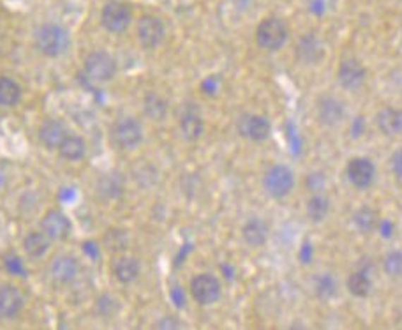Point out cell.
<instances>
[{
	"label": "cell",
	"instance_id": "cell-30",
	"mask_svg": "<svg viewBox=\"0 0 402 330\" xmlns=\"http://www.w3.org/2000/svg\"><path fill=\"white\" fill-rule=\"evenodd\" d=\"M381 267H383L384 276H388L390 279H401L402 277V251L394 249V251H388L386 255L381 259Z\"/></svg>",
	"mask_w": 402,
	"mask_h": 330
},
{
	"label": "cell",
	"instance_id": "cell-24",
	"mask_svg": "<svg viewBox=\"0 0 402 330\" xmlns=\"http://www.w3.org/2000/svg\"><path fill=\"white\" fill-rule=\"evenodd\" d=\"M346 288H348L349 295H353L355 298H367L372 293V279L365 270H355L346 279Z\"/></svg>",
	"mask_w": 402,
	"mask_h": 330
},
{
	"label": "cell",
	"instance_id": "cell-22",
	"mask_svg": "<svg viewBox=\"0 0 402 330\" xmlns=\"http://www.w3.org/2000/svg\"><path fill=\"white\" fill-rule=\"evenodd\" d=\"M351 221H353V224H355L356 230L363 235L374 233L376 230H379V224H381L377 210L370 209V207H367V205L356 209L355 212H353Z\"/></svg>",
	"mask_w": 402,
	"mask_h": 330
},
{
	"label": "cell",
	"instance_id": "cell-11",
	"mask_svg": "<svg viewBox=\"0 0 402 330\" xmlns=\"http://www.w3.org/2000/svg\"><path fill=\"white\" fill-rule=\"evenodd\" d=\"M365 80L367 69L358 59L349 57L341 61V64L337 68V82L342 89L355 92V90H360L365 85Z\"/></svg>",
	"mask_w": 402,
	"mask_h": 330
},
{
	"label": "cell",
	"instance_id": "cell-26",
	"mask_svg": "<svg viewBox=\"0 0 402 330\" xmlns=\"http://www.w3.org/2000/svg\"><path fill=\"white\" fill-rule=\"evenodd\" d=\"M143 111L150 121L161 122L168 115V101L155 92H148L143 97Z\"/></svg>",
	"mask_w": 402,
	"mask_h": 330
},
{
	"label": "cell",
	"instance_id": "cell-36",
	"mask_svg": "<svg viewBox=\"0 0 402 330\" xmlns=\"http://www.w3.org/2000/svg\"><path fill=\"white\" fill-rule=\"evenodd\" d=\"M157 329H180V322L178 318H173V316H166V318H161V322H157Z\"/></svg>",
	"mask_w": 402,
	"mask_h": 330
},
{
	"label": "cell",
	"instance_id": "cell-8",
	"mask_svg": "<svg viewBox=\"0 0 402 330\" xmlns=\"http://www.w3.org/2000/svg\"><path fill=\"white\" fill-rule=\"evenodd\" d=\"M111 140L118 149H136L143 142V126L134 117H122L111 126Z\"/></svg>",
	"mask_w": 402,
	"mask_h": 330
},
{
	"label": "cell",
	"instance_id": "cell-3",
	"mask_svg": "<svg viewBox=\"0 0 402 330\" xmlns=\"http://www.w3.org/2000/svg\"><path fill=\"white\" fill-rule=\"evenodd\" d=\"M256 44L264 51H279L284 48L288 43L289 30L284 20L277 18V16H267L261 20L260 25L256 27Z\"/></svg>",
	"mask_w": 402,
	"mask_h": 330
},
{
	"label": "cell",
	"instance_id": "cell-31",
	"mask_svg": "<svg viewBox=\"0 0 402 330\" xmlns=\"http://www.w3.org/2000/svg\"><path fill=\"white\" fill-rule=\"evenodd\" d=\"M122 181H120L116 175H106L99 181L97 184V192L102 196V198H116V196L122 195Z\"/></svg>",
	"mask_w": 402,
	"mask_h": 330
},
{
	"label": "cell",
	"instance_id": "cell-17",
	"mask_svg": "<svg viewBox=\"0 0 402 330\" xmlns=\"http://www.w3.org/2000/svg\"><path fill=\"white\" fill-rule=\"evenodd\" d=\"M78 272H80L78 259L71 255H59L49 265V276L59 284L73 283L78 277Z\"/></svg>",
	"mask_w": 402,
	"mask_h": 330
},
{
	"label": "cell",
	"instance_id": "cell-6",
	"mask_svg": "<svg viewBox=\"0 0 402 330\" xmlns=\"http://www.w3.org/2000/svg\"><path fill=\"white\" fill-rule=\"evenodd\" d=\"M83 71L90 82L108 83L116 75V62L106 51H92L85 59Z\"/></svg>",
	"mask_w": 402,
	"mask_h": 330
},
{
	"label": "cell",
	"instance_id": "cell-9",
	"mask_svg": "<svg viewBox=\"0 0 402 330\" xmlns=\"http://www.w3.org/2000/svg\"><path fill=\"white\" fill-rule=\"evenodd\" d=\"M136 36L145 50H155L166 39V25L159 16L143 15L138 20Z\"/></svg>",
	"mask_w": 402,
	"mask_h": 330
},
{
	"label": "cell",
	"instance_id": "cell-10",
	"mask_svg": "<svg viewBox=\"0 0 402 330\" xmlns=\"http://www.w3.org/2000/svg\"><path fill=\"white\" fill-rule=\"evenodd\" d=\"M346 178L358 191L369 189L376 181V164L369 157H353L346 164Z\"/></svg>",
	"mask_w": 402,
	"mask_h": 330
},
{
	"label": "cell",
	"instance_id": "cell-35",
	"mask_svg": "<svg viewBox=\"0 0 402 330\" xmlns=\"http://www.w3.org/2000/svg\"><path fill=\"white\" fill-rule=\"evenodd\" d=\"M390 168L394 177L397 178V182H401L402 184V147H398V149L391 154Z\"/></svg>",
	"mask_w": 402,
	"mask_h": 330
},
{
	"label": "cell",
	"instance_id": "cell-34",
	"mask_svg": "<svg viewBox=\"0 0 402 330\" xmlns=\"http://www.w3.org/2000/svg\"><path fill=\"white\" fill-rule=\"evenodd\" d=\"M324 185H327V177L321 171H312L307 177V188H309L310 192H323Z\"/></svg>",
	"mask_w": 402,
	"mask_h": 330
},
{
	"label": "cell",
	"instance_id": "cell-13",
	"mask_svg": "<svg viewBox=\"0 0 402 330\" xmlns=\"http://www.w3.org/2000/svg\"><path fill=\"white\" fill-rule=\"evenodd\" d=\"M295 55L296 59H298L300 64L305 66L319 64L324 57V47L323 43H321L319 36L314 32L303 34L295 47Z\"/></svg>",
	"mask_w": 402,
	"mask_h": 330
},
{
	"label": "cell",
	"instance_id": "cell-15",
	"mask_svg": "<svg viewBox=\"0 0 402 330\" xmlns=\"http://www.w3.org/2000/svg\"><path fill=\"white\" fill-rule=\"evenodd\" d=\"M270 224L263 217H250L242 224V230H240L243 244L252 249L263 248L270 238Z\"/></svg>",
	"mask_w": 402,
	"mask_h": 330
},
{
	"label": "cell",
	"instance_id": "cell-27",
	"mask_svg": "<svg viewBox=\"0 0 402 330\" xmlns=\"http://www.w3.org/2000/svg\"><path fill=\"white\" fill-rule=\"evenodd\" d=\"M312 286H314V293H316V297L321 298V300H331V298L337 297L339 284L335 276H331V274L323 272L314 276Z\"/></svg>",
	"mask_w": 402,
	"mask_h": 330
},
{
	"label": "cell",
	"instance_id": "cell-33",
	"mask_svg": "<svg viewBox=\"0 0 402 330\" xmlns=\"http://www.w3.org/2000/svg\"><path fill=\"white\" fill-rule=\"evenodd\" d=\"M95 305H97L99 314L104 316V318H111V316H115L120 309L118 300H116L115 297H111V295H101V297L97 298V304Z\"/></svg>",
	"mask_w": 402,
	"mask_h": 330
},
{
	"label": "cell",
	"instance_id": "cell-21",
	"mask_svg": "<svg viewBox=\"0 0 402 330\" xmlns=\"http://www.w3.org/2000/svg\"><path fill=\"white\" fill-rule=\"evenodd\" d=\"M180 133L187 142H197L205 133V121L197 111H185L178 122Z\"/></svg>",
	"mask_w": 402,
	"mask_h": 330
},
{
	"label": "cell",
	"instance_id": "cell-23",
	"mask_svg": "<svg viewBox=\"0 0 402 330\" xmlns=\"http://www.w3.org/2000/svg\"><path fill=\"white\" fill-rule=\"evenodd\" d=\"M330 200L323 192H312L305 203V214L312 223H323L330 214Z\"/></svg>",
	"mask_w": 402,
	"mask_h": 330
},
{
	"label": "cell",
	"instance_id": "cell-7",
	"mask_svg": "<svg viewBox=\"0 0 402 330\" xmlns=\"http://www.w3.org/2000/svg\"><path fill=\"white\" fill-rule=\"evenodd\" d=\"M133 22V11L126 2L109 0L101 11V25L111 34H122L129 29Z\"/></svg>",
	"mask_w": 402,
	"mask_h": 330
},
{
	"label": "cell",
	"instance_id": "cell-28",
	"mask_svg": "<svg viewBox=\"0 0 402 330\" xmlns=\"http://www.w3.org/2000/svg\"><path fill=\"white\" fill-rule=\"evenodd\" d=\"M51 240L42 231H32L23 238V249L32 258H42L48 252Z\"/></svg>",
	"mask_w": 402,
	"mask_h": 330
},
{
	"label": "cell",
	"instance_id": "cell-1",
	"mask_svg": "<svg viewBox=\"0 0 402 330\" xmlns=\"http://www.w3.org/2000/svg\"><path fill=\"white\" fill-rule=\"evenodd\" d=\"M34 43L44 57L55 59L66 54L69 48V34L59 23H44L35 30Z\"/></svg>",
	"mask_w": 402,
	"mask_h": 330
},
{
	"label": "cell",
	"instance_id": "cell-12",
	"mask_svg": "<svg viewBox=\"0 0 402 330\" xmlns=\"http://www.w3.org/2000/svg\"><path fill=\"white\" fill-rule=\"evenodd\" d=\"M317 122L324 128H339L346 118V106L339 97L321 96L316 103Z\"/></svg>",
	"mask_w": 402,
	"mask_h": 330
},
{
	"label": "cell",
	"instance_id": "cell-4",
	"mask_svg": "<svg viewBox=\"0 0 402 330\" xmlns=\"http://www.w3.org/2000/svg\"><path fill=\"white\" fill-rule=\"evenodd\" d=\"M236 133L250 143H264L272 135V122L264 115L245 111L236 118Z\"/></svg>",
	"mask_w": 402,
	"mask_h": 330
},
{
	"label": "cell",
	"instance_id": "cell-2",
	"mask_svg": "<svg viewBox=\"0 0 402 330\" xmlns=\"http://www.w3.org/2000/svg\"><path fill=\"white\" fill-rule=\"evenodd\" d=\"M263 189L272 200H284L295 189V171L288 166V164H272L270 168H267V171L263 173Z\"/></svg>",
	"mask_w": 402,
	"mask_h": 330
},
{
	"label": "cell",
	"instance_id": "cell-18",
	"mask_svg": "<svg viewBox=\"0 0 402 330\" xmlns=\"http://www.w3.org/2000/svg\"><path fill=\"white\" fill-rule=\"evenodd\" d=\"M376 128L383 136L394 138L402 135V110L395 106H384L376 114Z\"/></svg>",
	"mask_w": 402,
	"mask_h": 330
},
{
	"label": "cell",
	"instance_id": "cell-32",
	"mask_svg": "<svg viewBox=\"0 0 402 330\" xmlns=\"http://www.w3.org/2000/svg\"><path fill=\"white\" fill-rule=\"evenodd\" d=\"M104 244L109 251H123L127 248V244H129V235L123 230H109L104 235Z\"/></svg>",
	"mask_w": 402,
	"mask_h": 330
},
{
	"label": "cell",
	"instance_id": "cell-19",
	"mask_svg": "<svg viewBox=\"0 0 402 330\" xmlns=\"http://www.w3.org/2000/svg\"><path fill=\"white\" fill-rule=\"evenodd\" d=\"M141 272V263L140 259L134 258V256L122 255L118 258H115V262L111 263V274L118 283L122 284H130L140 277Z\"/></svg>",
	"mask_w": 402,
	"mask_h": 330
},
{
	"label": "cell",
	"instance_id": "cell-20",
	"mask_svg": "<svg viewBox=\"0 0 402 330\" xmlns=\"http://www.w3.org/2000/svg\"><path fill=\"white\" fill-rule=\"evenodd\" d=\"M66 136H67L66 126H63L60 121H56V118L46 121L44 124L39 128V140H41L42 145L48 147V149H59V145L63 142Z\"/></svg>",
	"mask_w": 402,
	"mask_h": 330
},
{
	"label": "cell",
	"instance_id": "cell-29",
	"mask_svg": "<svg viewBox=\"0 0 402 330\" xmlns=\"http://www.w3.org/2000/svg\"><path fill=\"white\" fill-rule=\"evenodd\" d=\"M21 87L9 76H0V106L9 108L20 103Z\"/></svg>",
	"mask_w": 402,
	"mask_h": 330
},
{
	"label": "cell",
	"instance_id": "cell-16",
	"mask_svg": "<svg viewBox=\"0 0 402 330\" xmlns=\"http://www.w3.org/2000/svg\"><path fill=\"white\" fill-rule=\"evenodd\" d=\"M25 305L23 293L13 284H0V318H16Z\"/></svg>",
	"mask_w": 402,
	"mask_h": 330
},
{
	"label": "cell",
	"instance_id": "cell-5",
	"mask_svg": "<svg viewBox=\"0 0 402 330\" xmlns=\"http://www.w3.org/2000/svg\"><path fill=\"white\" fill-rule=\"evenodd\" d=\"M190 297L200 305H212L221 300L222 284L214 274H197L189 283Z\"/></svg>",
	"mask_w": 402,
	"mask_h": 330
},
{
	"label": "cell",
	"instance_id": "cell-14",
	"mask_svg": "<svg viewBox=\"0 0 402 330\" xmlns=\"http://www.w3.org/2000/svg\"><path fill=\"white\" fill-rule=\"evenodd\" d=\"M71 230H73V226H71L69 217L60 210H49L41 219V231L51 242L66 240L71 235Z\"/></svg>",
	"mask_w": 402,
	"mask_h": 330
},
{
	"label": "cell",
	"instance_id": "cell-25",
	"mask_svg": "<svg viewBox=\"0 0 402 330\" xmlns=\"http://www.w3.org/2000/svg\"><path fill=\"white\" fill-rule=\"evenodd\" d=\"M59 154L66 161H80L87 154V143H85V140L81 136L67 135L63 138V142L59 145Z\"/></svg>",
	"mask_w": 402,
	"mask_h": 330
}]
</instances>
